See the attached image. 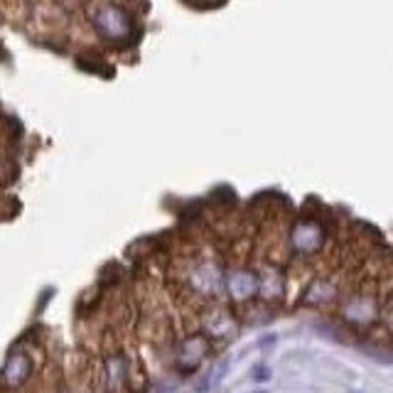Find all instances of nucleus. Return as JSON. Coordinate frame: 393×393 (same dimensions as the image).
I'll return each instance as SVG.
<instances>
[{
    "label": "nucleus",
    "instance_id": "nucleus-1",
    "mask_svg": "<svg viewBox=\"0 0 393 393\" xmlns=\"http://www.w3.org/2000/svg\"><path fill=\"white\" fill-rule=\"evenodd\" d=\"M94 27L103 40L116 42V44H123V42H128V40H133V32H135L131 15L118 6L99 8L94 15Z\"/></svg>",
    "mask_w": 393,
    "mask_h": 393
},
{
    "label": "nucleus",
    "instance_id": "nucleus-2",
    "mask_svg": "<svg viewBox=\"0 0 393 393\" xmlns=\"http://www.w3.org/2000/svg\"><path fill=\"white\" fill-rule=\"evenodd\" d=\"M32 374V359L25 354V351H15V354L8 356L6 369H3V381L8 386H20L30 378Z\"/></svg>",
    "mask_w": 393,
    "mask_h": 393
}]
</instances>
